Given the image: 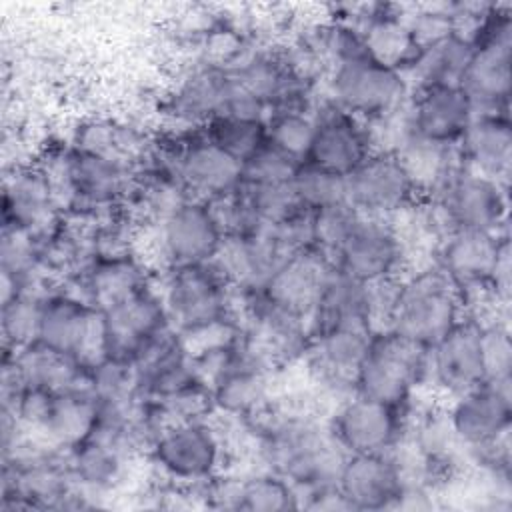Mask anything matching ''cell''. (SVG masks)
I'll list each match as a JSON object with an SVG mask.
<instances>
[{"label": "cell", "instance_id": "cell-1", "mask_svg": "<svg viewBox=\"0 0 512 512\" xmlns=\"http://www.w3.org/2000/svg\"><path fill=\"white\" fill-rule=\"evenodd\" d=\"M324 46L332 58L328 100L368 124L400 112L408 96L404 74L376 60L356 28H326Z\"/></svg>", "mask_w": 512, "mask_h": 512}, {"label": "cell", "instance_id": "cell-2", "mask_svg": "<svg viewBox=\"0 0 512 512\" xmlns=\"http://www.w3.org/2000/svg\"><path fill=\"white\" fill-rule=\"evenodd\" d=\"M260 452L268 470L294 484L300 500L314 488L336 484L346 458L330 428L302 414H286L264 426Z\"/></svg>", "mask_w": 512, "mask_h": 512}, {"label": "cell", "instance_id": "cell-3", "mask_svg": "<svg viewBox=\"0 0 512 512\" xmlns=\"http://www.w3.org/2000/svg\"><path fill=\"white\" fill-rule=\"evenodd\" d=\"M472 40V56L460 80L474 114H506L510 102L512 18L508 8L486 6Z\"/></svg>", "mask_w": 512, "mask_h": 512}, {"label": "cell", "instance_id": "cell-4", "mask_svg": "<svg viewBox=\"0 0 512 512\" xmlns=\"http://www.w3.org/2000/svg\"><path fill=\"white\" fill-rule=\"evenodd\" d=\"M428 350L430 346L390 328L372 332L354 394L406 408L414 390L428 382Z\"/></svg>", "mask_w": 512, "mask_h": 512}, {"label": "cell", "instance_id": "cell-5", "mask_svg": "<svg viewBox=\"0 0 512 512\" xmlns=\"http://www.w3.org/2000/svg\"><path fill=\"white\" fill-rule=\"evenodd\" d=\"M462 310L458 286L434 264L400 278L388 328L432 346L464 316Z\"/></svg>", "mask_w": 512, "mask_h": 512}, {"label": "cell", "instance_id": "cell-6", "mask_svg": "<svg viewBox=\"0 0 512 512\" xmlns=\"http://www.w3.org/2000/svg\"><path fill=\"white\" fill-rule=\"evenodd\" d=\"M232 288L212 262L164 268L160 298L170 324L194 336L232 322Z\"/></svg>", "mask_w": 512, "mask_h": 512}, {"label": "cell", "instance_id": "cell-7", "mask_svg": "<svg viewBox=\"0 0 512 512\" xmlns=\"http://www.w3.org/2000/svg\"><path fill=\"white\" fill-rule=\"evenodd\" d=\"M508 186L482 176L462 162L450 168L430 190L446 230L506 232Z\"/></svg>", "mask_w": 512, "mask_h": 512}, {"label": "cell", "instance_id": "cell-8", "mask_svg": "<svg viewBox=\"0 0 512 512\" xmlns=\"http://www.w3.org/2000/svg\"><path fill=\"white\" fill-rule=\"evenodd\" d=\"M148 454L164 478L184 488H200L218 476L224 442L204 418L182 420L168 424Z\"/></svg>", "mask_w": 512, "mask_h": 512}, {"label": "cell", "instance_id": "cell-9", "mask_svg": "<svg viewBox=\"0 0 512 512\" xmlns=\"http://www.w3.org/2000/svg\"><path fill=\"white\" fill-rule=\"evenodd\" d=\"M154 166L170 172L184 192L202 202L232 192L242 178V164L208 142L198 128L160 146Z\"/></svg>", "mask_w": 512, "mask_h": 512}, {"label": "cell", "instance_id": "cell-10", "mask_svg": "<svg viewBox=\"0 0 512 512\" xmlns=\"http://www.w3.org/2000/svg\"><path fill=\"white\" fill-rule=\"evenodd\" d=\"M512 386L480 382L452 398L446 412L450 428L472 460L510 444Z\"/></svg>", "mask_w": 512, "mask_h": 512}, {"label": "cell", "instance_id": "cell-11", "mask_svg": "<svg viewBox=\"0 0 512 512\" xmlns=\"http://www.w3.org/2000/svg\"><path fill=\"white\" fill-rule=\"evenodd\" d=\"M38 342L68 358L92 364L104 356L102 312L80 294L50 292L42 304Z\"/></svg>", "mask_w": 512, "mask_h": 512}, {"label": "cell", "instance_id": "cell-12", "mask_svg": "<svg viewBox=\"0 0 512 512\" xmlns=\"http://www.w3.org/2000/svg\"><path fill=\"white\" fill-rule=\"evenodd\" d=\"M418 186L394 150L376 148L346 176V202L360 214L390 218L416 200Z\"/></svg>", "mask_w": 512, "mask_h": 512}, {"label": "cell", "instance_id": "cell-13", "mask_svg": "<svg viewBox=\"0 0 512 512\" xmlns=\"http://www.w3.org/2000/svg\"><path fill=\"white\" fill-rule=\"evenodd\" d=\"M312 118L314 138L306 162L346 178L376 150L370 124L332 100L312 108Z\"/></svg>", "mask_w": 512, "mask_h": 512}, {"label": "cell", "instance_id": "cell-14", "mask_svg": "<svg viewBox=\"0 0 512 512\" xmlns=\"http://www.w3.org/2000/svg\"><path fill=\"white\" fill-rule=\"evenodd\" d=\"M404 410L350 394L338 404L328 428L346 454L390 452L404 438Z\"/></svg>", "mask_w": 512, "mask_h": 512}, {"label": "cell", "instance_id": "cell-15", "mask_svg": "<svg viewBox=\"0 0 512 512\" xmlns=\"http://www.w3.org/2000/svg\"><path fill=\"white\" fill-rule=\"evenodd\" d=\"M58 170L68 202L84 212L116 206L134 186L132 166L76 146L60 156Z\"/></svg>", "mask_w": 512, "mask_h": 512}, {"label": "cell", "instance_id": "cell-16", "mask_svg": "<svg viewBox=\"0 0 512 512\" xmlns=\"http://www.w3.org/2000/svg\"><path fill=\"white\" fill-rule=\"evenodd\" d=\"M404 258V240L390 218L362 214L332 264L352 278L372 284L396 278Z\"/></svg>", "mask_w": 512, "mask_h": 512}, {"label": "cell", "instance_id": "cell-17", "mask_svg": "<svg viewBox=\"0 0 512 512\" xmlns=\"http://www.w3.org/2000/svg\"><path fill=\"white\" fill-rule=\"evenodd\" d=\"M224 238L210 206L186 198L156 222L158 254L164 268L210 262Z\"/></svg>", "mask_w": 512, "mask_h": 512}, {"label": "cell", "instance_id": "cell-18", "mask_svg": "<svg viewBox=\"0 0 512 512\" xmlns=\"http://www.w3.org/2000/svg\"><path fill=\"white\" fill-rule=\"evenodd\" d=\"M100 312L104 328V356L130 364L152 338L172 326L160 294L150 286Z\"/></svg>", "mask_w": 512, "mask_h": 512}, {"label": "cell", "instance_id": "cell-19", "mask_svg": "<svg viewBox=\"0 0 512 512\" xmlns=\"http://www.w3.org/2000/svg\"><path fill=\"white\" fill-rule=\"evenodd\" d=\"M476 318H460L428 350V380L448 396H458L484 382Z\"/></svg>", "mask_w": 512, "mask_h": 512}, {"label": "cell", "instance_id": "cell-20", "mask_svg": "<svg viewBox=\"0 0 512 512\" xmlns=\"http://www.w3.org/2000/svg\"><path fill=\"white\" fill-rule=\"evenodd\" d=\"M472 118V102L460 84L418 86L406 108L410 132L446 146H458Z\"/></svg>", "mask_w": 512, "mask_h": 512}, {"label": "cell", "instance_id": "cell-21", "mask_svg": "<svg viewBox=\"0 0 512 512\" xmlns=\"http://www.w3.org/2000/svg\"><path fill=\"white\" fill-rule=\"evenodd\" d=\"M336 486L350 510H388L396 506L406 480L392 452L346 454Z\"/></svg>", "mask_w": 512, "mask_h": 512}, {"label": "cell", "instance_id": "cell-22", "mask_svg": "<svg viewBox=\"0 0 512 512\" xmlns=\"http://www.w3.org/2000/svg\"><path fill=\"white\" fill-rule=\"evenodd\" d=\"M508 234L486 230H448L438 266L454 280L462 300L472 292H490V276ZM492 294V292H490Z\"/></svg>", "mask_w": 512, "mask_h": 512}, {"label": "cell", "instance_id": "cell-23", "mask_svg": "<svg viewBox=\"0 0 512 512\" xmlns=\"http://www.w3.org/2000/svg\"><path fill=\"white\" fill-rule=\"evenodd\" d=\"M374 330L368 328H340L330 330L308 340V362L314 380L344 396L354 394L358 368L368 350Z\"/></svg>", "mask_w": 512, "mask_h": 512}, {"label": "cell", "instance_id": "cell-24", "mask_svg": "<svg viewBox=\"0 0 512 512\" xmlns=\"http://www.w3.org/2000/svg\"><path fill=\"white\" fill-rule=\"evenodd\" d=\"M56 186L46 170L16 168L4 182L2 224L4 228L26 230L46 236L56 222Z\"/></svg>", "mask_w": 512, "mask_h": 512}, {"label": "cell", "instance_id": "cell-25", "mask_svg": "<svg viewBox=\"0 0 512 512\" xmlns=\"http://www.w3.org/2000/svg\"><path fill=\"white\" fill-rule=\"evenodd\" d=\"M340 328H372L370 286L332 264L308 316V334L318 336Z\"/></svg>", "mask_w": 512, "mask_h": 512}, {"label": "cell", "instance_id": "cell-26", "mask_svg": "<svg viewBox=\"0 0 512 512\" xmlns=\"http://www.w3.org/2000/svg\"><path fill=\"white\" fill-rule=\"evenodd\" d=\"M332 260L318 248L288 256L260 288L274 304L308 320Z\"/></svg>", "mask_w": 512, "mask_h": 512}, {"label": "cell", "instance_id": "cell-27", "mask_svg": "<svg viewBox=\"0 0 512 512\" xmlns=\"http://www.w3.org/2000/svg\"><path fill=\"white\" fill-rule=\"evenodd\" d=\"M460 162L508 186L512 166V128L506 114H474L458 142Z\"/></svg>", "mask_w": 512, "mask_h": 512}, {"label": "cell", "instance_id": "cell-28", "mask_svg": "<svg viewBox=\"0 0 512 512\" xmlns=\"http://www.w3.org/2000/svg\"><path fill=\"white\" fill-rule=\"evenodd\" d=\"M80 282V296L98 310H106L112 304L150 286L142 262L126 250L94 254L82 268Z\"/></svg>", "mask_w": 512, "mask_h": 512}, {"label": "cell", "instance_id": "cell-29", "mask_svg": "<svg viewBox=\"0 0 512 512\" xmlns=\"http://www.w3.org/2000/svg\"><path fill=\"white\" fill-rule=\"evenodd\" d=\"M210 494L222 496V506L250 512H284L300 508V494L284 476L264 470L236 482L216 478Z\"/></svg>", "mask_w": 512, "mask_h": 512}, {"label": "cell", "instance_id": "cell-30", "mask_svg": "<svg viewBox=\"0 0 512 512\" xmlns=\"http://www.w3.org/2000/svg\"><path fill=\"white\" fill-rule=\"evenodd\" d=\"M130 456L118 448L86 436L82 442L66 450L70 478L82 494L102 496L116 488L124 476Z\"/></svg>", "mask_w": 512, "mask_h": 512}, {"label": "cell", "instance_id": "cell-31", "mask_svg": "<svg viewBox=\"0 0 512 512\" xmlns=\"http://www.w3.org/2000/svg\"><path fill=\"white\" fill-rule=\"evenodd\" d=\"M232 92V78L226 66L210 64L194 70L172 94L176 116L202 126L210 118L224 114Z\"/></svg>", "mask_w": 512, "mask_h": 512}, {"label": "cell", "instance_id": "cell-32", "mask_svg": "<svg viewBox=\"0 0 512 512\" xmlns=\"http://www.w3.org/2000/svg\"><path fill=\"white\" fill-rule=\"evenodd\" d=\"M74 146L92 154L124 162L128 166H134L136 162H140V158L148 156L144 138L138 130L106 118H94L84 122L76 132Z\"/></svg>", "mask_w": 512, "mask_h": 512}, {"label": "cell", "instance_id": "cell-33", "mask_svg": "<svg viewBox=\"0 0 512 512\" xmlns=\"http://www.w3.org/2000/svg\"><path fill=\"white\" fill-rule=\"evenodd\" d=\"M470 56V36L462 34L460 30H454L442 40L426 46L410 70L418 76V86L460 84Z\"/></svg>", "mask_w": 512, "mask_h": 512}, {"label": "cell", "instance_id": "cell-34", "mask_svg": "<svg viewBox=\"0 0 512 512\" xmlns=\"http://www.w3.org/2000/svg\"><path fill=\"white\" fill-rule=\"evenodd\" d=\"M200 134L236 162L244 164L266 142V120L218 114L198 126Z\"/></svg>", "mask_w": 512, "mask_h": 512}, {"label": "cell", "instance_id": "cell-35", "mask_svg": "<svg viewBox=\"0 0 512 512\" xmlns=\"http://www.w3.org/2000/svg\"><path fill=\"white\" fill-rule=\"evenodd\" d=\"M50 292H16L2 300L4 352H16L38 342L42 304Z\"/></svg>", "mask_w": 512, "mask_h": 512}, {"label": "cell", "instance_id": "cell-36", "mask_svg": "<svg viewBox=\"0 0 512 512\" xmlns=\"http://www.w3.org/2000/svg\"><path fill=\"white\" fill-rule=\"evenodd\" d=\"M266 138L292 158L304 162L312 138L314 118L310 110H278L266 118Z\"/></svg>", "mask_w": 512, "mask_h": 512}, {"label": "cell", "instance_id": "cell-37", "mask_svg": "<svg viewBox=\"0 0 512 512\" xmlns=\"http://www.w3.org/2000/svg\"><path fill=\"white\" fill-rule=\"evenodd\" d=\"M292 190L302 208L320 210L346 200V178L304 160L292 176Z\"/></svg>", "mask_w": 512, "mask_h": 512}, {"label": "cell", "instance_id": "cell-38", "mask_svg": "<svg viewBox=\"0 0 512 512\" xmlns=\"http://www.w3.org/2000/svg\"><path fill=\"white\" fill-rule=\"evenodd\" d=\"M480 356L484 382L512 386V340L506 322L492 320L480 326Z\"/></svg>", "mask_w": 512, "mask_h": 512}, {"label": "cell", "instance_id": "cell-39", "mask_svg": "<svg viewBox=\"0 0 512 512\" xmlns=\"http://www.w3.org/2000/svg\"><path fill=\"white\" fill-rule=\"evenodd\" d=\"M360 216L362 214L346 200L314 210V246L332 260Z\"/></svg>", "mask_w": 512, "mask_h": 512}, {"label": "cell", "instance_id": "cell-40", "mask_svg": "<svg viewBox=\"0 0 512 512\" xmlns=\"http://www.w3.org/2000/svg\"><path fill=\"white\" fill-rule=\"evenodd\" d=\"M302 162L266 142L242 164V180L252 182H290Z\"/></svg>", "mask_w": 512, "mask_h": 512}]
</instances>
